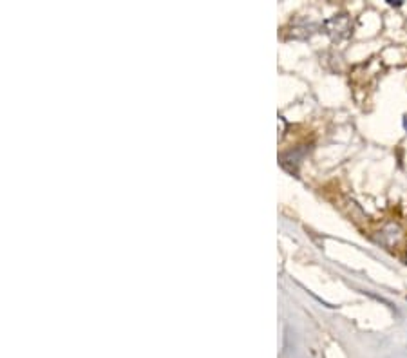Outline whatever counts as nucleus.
<instances>
[{
    "label": "nucleus",
    "instance_id": "obj_1",
    "mask_svg": "<svg viewBox=\"0 0 407 358\" xmlns=\"http://www.w3.org/2000/svg\"><path fill=\"white\" fill-rule=\"evenodd\" d=\"M324 29H326L328 35L340 40V38H346L351 33V20L348 18V15H337V17L324 22Z\"/></svg>",
    "mask_w": 407,
    "mask_h": 358
},
{
    "label": "nucleus",
    "instance_id": "obj_2",
    "mask_svg": "<svg viewBox=\"0 0 407 358\" xmlns=\"http://www.w3.org/2000/svg\"><path fill=\"white\" fill-rule=\"evenodd\" d=\"M387 4L390 6H397V8H400V6L404 4L402 0H387Z\"/></svg>",
    "mask_w": 407,
    "mask_h": 358
},
{
    "label": "nucleus",
    "instance_id": "obj_3",
    "mask_svg": "<svg viewBox=\"0 0 407 358\" xmlns=\"http://www.w3.org/2000/svg\"><path fill=\"white\" fill-rule=\"evenodd\" d=\"M404 127H406V129H407V116L404 118Z\"/></svg>",
    "mask_w": 407,
    "mask_h": 358
}]
</instances>
